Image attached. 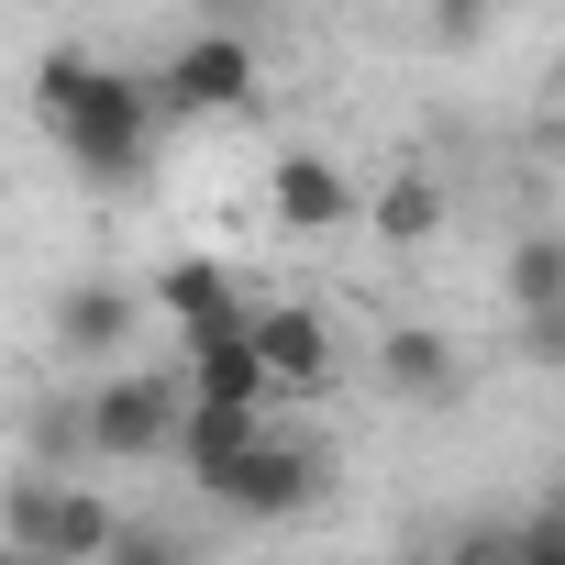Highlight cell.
Returning a JSON list of instances; mask_svg holds the SVG:
<instances>
[{"instance_id": "1", "label": "cell", "mask_w": 565, "mask_h": 565, "mask_svg": "<svg viewBox=\"0 0 565 565\" xmlns=\"http://www.w3.org/2000/svg\"><path fill=\"white\" fill-rule=\"evenodd\" d=\"M156 122H167V89L134 78V67H100V89L56 122V156L89 178V189H134L156 167Z\"/></svg>"}, {"instance_id": "2", "label": "cell", "mask_w": 565, "mask_h": 565, "mask_svg": "<svg viewBox=\"0 0 565 565\" xmlns=\"http://www.w3.org/2000/svg\"><path fill=\"white\" fill-rule=\"evenodd\" d=\"M0 532H12L34 565H100L111 532H122V510H111L100 488L56 477V466H23L12 488H0Z\"/></svg>"}, {"instance_id": "3", "label": "cell", "mask_w": 565, "mask_h": 565, "mask_svg": "<svg viewBox=\"0 0 565 565\" xmlns=\"http://www.w3.org/2000/svg\"><path fill=\"white\" fill-rule=\"evenodd\" d=\"M322 488H333V466L311 455V444H277V433H255L200 499L211 510H233V521H255V532H277V521H300V510H322Z\"/></svg>"}, {"instance_id": "4", "label": "cell", "mask_w": 565, "mask_h": 565, "mask_svg": "<svg viewBox=\"0 0 565 565\" xmlns=\"http://www.w3.org/2000/svg\"><path fill=\"white\" fill-rule=\"evenodd\" d=\"M178 422H189V377H156V366H122V377L89 399V444H100V466L178 455Z\"/></svg>"}, {"instance_id": "5", "label": "cell", "mask_w": 565, "mask_h": 565, "mask_svg": "<svg viewBox=\"0 0 565 565\" xmlns=\"http://www.w3.org/2000/svg\"><path fill=\"white\" fill-rule=\"evenodd\" d=\"M156 89H167V111H244V100H255V34H244V23H200V34L156 67Z\"/></svg>"}, {"instance_id": "6", "label": "cell", "mask_w": 565, "mask_h": 565, "mask_svg": "<svg viewBox=\"0 0 565 565\" xmlns=\"http://www.w3.org/2000/svg\"><path fill=\"white\" fill-rule=\"evenodd\" d=\"M189 344V388L200 399H244V411H266V355H255V311H222V322H189L178 333Z\"/></svg>"}, {"instance_id": "7", "label": "cell", "mask_w": 565, "mask_h": 565, "mask_svg": "<svg viewBox=\"0 0 565 565\" xmlns=\"http://www.w3.org/2000/svg\"><path fill=\"white\" fill-rule=\"evenodd\" d=\"M266 200H277V222H289V233H344V222L366 211L355 178H344L333 156H311V145H289V156L266 167Z\"/></svg>"}, {"instance_id": "8", "label": "cell", "mask_w": 565, "mask_h": 565, "mask_svg": "<svg viewBox=\"0 0 565 565\" xmlns=\"http://www.w3.org/2000/svg\"><path fill=\"white\" fill-rule=\"evenodd\" d=\"M255 355H266L277 388H322L333 377V322L300 311V300H277V311H255Z\"/></svg>"}, {"instance_id": "9", "label": "cell", "mask_w": 565, "mask_h": 565, "mask_svg": "<svg viewBox=\"0 0 565 565\" xmlns=\"http://www.w3.org/2000/svg\"><path fill=\"white\" fill-rule=\"evenodd\" d=\"M134 322H145V300L122 289V277H78V289H56V355H111Z\"/></svg>"}, {"instance_id": "10", "label": "cell", "mask_w": 565, "mask_h": 565, "mask_svg": "<svg viewBox=\"0 0 565 565\" xmlns=\"http://www.w3.org/2000/svg\"><path fill=\"white\" fill-rule=\"evenodd\" d=\"M377 377H388L399 399H455V388H466L455 333H433V322H388V333H377Z\"/></svg>"}, {"instance_id": "11", "label": "cell", "mask_w": 565, "mask_h": 565, "mask_svg": "<svg viewBox=\"0 0 565 565\" xmlns=\"http://www.w3.org/2000/svg\"><path fill=\"white\" fill-rule=\"evenodd\" d=\"M255 433H266V411H244V399H200V388H189V422H178V466H189V488H211Z\"/></svg>"}, {"instance_id": "12", "label": "cell", "mask_w": 565, "mask_h": 565, "mask_svg": "<svg viewBox=\"0 0 565 565\" xmlns=\"http://www.w3.org/2000/svg\"><path fill=\"white\" fill-rule=\"evenodd\" d=\"M145 311L189 333V322H222V311H244V300H233V266H211V255H178V266H156V277H145Z\"/></svg>"}, {"instance_id": "13", "label": "cell", "mask_w": 565, "mask_h": 565, "mask_svg": "<svg viewBox=\"0 0 565 565\" xmlns=\"http://www.w3.org/2000/svg\"><path fill=\"white\" fill-rule=\"evenodd\" d=\"M366 222H377V244H399V255H411V244H444V178H433V167H399V178L366 200Z\"/></svg>"}, {"instance_id": "14", "label": "cell", "mask_w": 565, "mask_h": 565, "mask_svg": "<svg viewBox=\"0 0 565 565\" xmlns=\"http://www.w3.org/2000/svg\"><path fill=\"white\" fill-rule=\"evenodd\" d=\"M499 289H510V311H565V233H521Z\"/></svg>"}, {"instance_id": "15", "label": "cell", "mask_w": 565, "mask_h": 565, "mask_svg": "<svg viewBox=\"0 0 565 565\" xmlns=\"http://www.w3.org/2000/svg\"><path fill=\"white\" fill-rule=\"evenodd\" d=\"M100 67H111V56H89V45H45V56H34V122L56 134V122L100 89Z\"/></svg>"}, {"instance_id": "16", "label": "cell", "mask_w": 565, "mask_h": 565, "mask_svg": "<svg viewBox=\"0 0 565 565\" xmlns=\"http://www.w3.org/2000/svg\"><path fill=\"white\" fill-rule=\"evenodd\" d=\"M78 455H100V444H89V399H78V411H67V399H56V411H34V466H56V477H67Z\"/></svg>"}, {"instance_id": "17", "label": "cell", "mask_w": 565, "mask_h": 565, "mask_svg": "<svg viewBox=\"0 0 565 565\" xmlns=\"http://www.w3.org/2000/svg\"><path fill=\"white\" fill-rule=\"evenodd\" d=\"M100 565H189V543H178V532H167V521H122V532H111V554H100Z\"/></svg>"}, {"instance_id": "18", "label": "cell", "mask_w": 565, "mask_h": 565, "mask_svg": "<svg viewBox=\"0 0 565 565\" xmlns=\"http://www.w3.org/2000/svg\"><path fill=\"white\" fill-rule=\"evenodd\" d=\"M422 12H433V34H444V45H477V34L499 23V0H422Z\"/></svg>"}, {"instance_id": "19", "label": "cell", "mask_w": 565, "mask_h": 565, "mask_svg": "<svg viewBox=\"0 0 565 565\" xmlns=\"http://www.w3.org/2000/svg\"><path fill=\"white\" fill-rule=\"evenodd\" d=\"M521 355L532 366H565V311H521Z\"/></svg>"}, {"instance_id": "20", "label": "cell", "mask_w": 565, "mask_h": 565, "mask_svg": "<svg viewBox=\"0 0 565 565\" xmlns=\"http://www.w3.org/2000/svg\"><path fill=\"white\" fill-rule=\"evenodd\" d=\"M0 565H34V554H23V543H12V532H0Z\"/></svg>"}, {"instance_id": "21", "label": "cell", "mask_w": 565, "mask_h": 565, "mask_svg": "<svg viewBox=\"0 0 565 565\" xmlns=\"http://www.w3.org/2000/svg\"><path fill=\"white\" fill-rule=\"evenodd\" d=\"M554 100H565V56H554Z\"/></svg>"}, {"instance_id": "22", "label": "cell", "mask_w": 565, "mask_h": 565, "mask_svg": "<svg viewBox=\"0 0 565 565\" xmlns=\"http://www.w3.org/2000/svg\"><path fill=\"white\" fill-rule=\"evenodd\" d=\"M554 521H565V488H554Z\"/></svg>"}]
</instances>
